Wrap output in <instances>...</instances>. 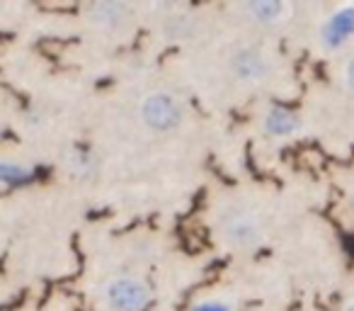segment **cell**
Listing matches in <instances>:
<instances>
[{
  "label": "cell",
  "mask_w": 354,
  "mask_h": 311,
  "mask_svg": "<svg viewBox=\"0 0 354 311\" xmlns=\"http://www.w3.org/2000/svg\"><path fill=\"white\" fill-rule=\"evenodd\" d=\"M342 85L347 88V93L354 95V56L344 61L342 66Z\"/></svg>",
  "instance_id": "obj_12"
},
{
  "label": "cell",
  "mask_w": 354,
  "mask_h": 311,
  "mask_svg": "<svg viewBox=\"0 0 354 311\" xmlns=\"http://www.w3.org/2000/svg\"><path fill=\"white\" fill-rule=\"evenodd\" d=\"M218 231H221L226 246L236 248V251H255L265 241V229H262L260 219L250 212L226 214L218 224Z\"/></svg>",
  "instance_id": "obj_3"
},
{
  "label": "cell",
  "mask_w": 354,
  "mask_h": 311,
  "mask_svg": "<svg viewBox=\"0 0 354 311\" xmlns=\"http://www.w3.org/2000/svg\"><path fill=\"white\" fill-rule=\"evenodd\" d=\"M294 8L284 0H250V3H243L241 12L252 22V25L260 27H277L284 25L291 17Z\"/></svg>",
  "instance_id": "obj_8"
},
{
  "label": "cell",
  "mask_w": 354,
  "mask_h": 311,
  "mask_svg": "<svg viewBox=\"0 0 354 311\" xmlns=\"http://www.w3.org/2000/svg\"><path fill=\"white\" fill-rule=\"evenodd\" d=\"M68 170L73 175H80V178H85V175H93L95 170H97V166H95V159L93 153L88 151H80V148H75V151L68 153Z\"/></svg>",
  "instance_id": "obj_10"
},
{
  "label": "cell",
  "mask_w": 354,
  "mask_h": 311,
  "mask_svg": "<svg viewBox=\"0 0 354 311\" xmlns=\"http://www.w3.org/2000/svg\"><path fill=\"white\" fill-rule=\"evenodd\" d=\"M138 119L153 134H172L187 119V105L170 90H153L138 103Z\"/></svg>",
  "instance_id": "obj_1"
},
{
  "label": "cell",
  "mask_w": 354,
  "mask_h": 311,
  "mask_svg": "<svg viewBox=\"0 0 354 311\" xmlns=\"http://www.w3.org/2000/svg\"><path fill=\"white\" fill-rule=\"evenodd\" d=\"M354 37V3H344L330 10L325 20L320 22L318 42L325 51H337L349 44Z\"/></svg>",
  "instance_id": "obj_5"
},
{
  "label": "cell",
  "mask_w": 354,
  "mask_h": 311,
  "mask_svg": "<svg viewBox=\"0 0 354 311\" xmlns=\"http://www.w3.org/2000/svg\"><path fill=\"white\" fill-rule=\"evenodd\" d=\"M342 311H354V296L347 301V304H344V309H342Z\"/></svg>",
  "instance_id": "obj_13"
},
{
  "label": "cell",
  "mask_w": 354,
  "mask_h": 311,
  "mask_svg": "<svg viewBox=\"0 0 354 311\" xmlns=\"http://www.w3.org/2000/svg\"><path fill=\"white\" fill-rule=\"evenodd\" d=\"M192 311H233V301L223 296H209L192 306Z\"/></svg>",
  "instance_id": "obj_11"
},
{
  "label": "cell",
  "mask_w": 354,
  "mask_h": 311,
  "mask_svg": "<svg viewBox=\"0 0 354 311\" xmlns=\"http://www.w3.org/2000/svg\"><path fill=\"white\" fill-rule=\"evenodd\" d=\"M228 69H231L233 78H236L238 83L260 85L270 78L272 61H270V56L262 49H257V46H241V49H236L231 54Z\"/></svg>",
  "instance_id": "obj_4"
},
{
  "label": "cell",
  "mask_w": 354,
  "mask_h": 311,
  "mask_svg": "<svg viewBox=\"0 0 354 311\" xmlns=\"http://www.w3.org/2000/svg\"><path fill=\"white\" fill-rule=\"evenodd\" d=\"M304 129V119L296 109L284 105H272L262 114V132L272 139H291Z\"/></svg>",
  "instance_id": "obj_7"
},
{
  "label": "cell",
  "mask_w": 354,
  "mask_h": 311,
  "mask_svg": "<svg viewBox=\"0 0 354 311\" xmlns=\"http://www.w3.org/2000/svg\"><path fill=\"white\" fill-rule=\"evenodd\" d=\"M136 10L124 0H100L85 6V20L104 32H119L133 20Z\"/></svg>",
  "instance_id": "obj_6"
},
{
  "label": "cell",
  "mask_w": 354,
  "mask_h": 311,
  "mask_svg": "<svg viewBox=\"0 0 354 311\" xmlns=\"http://www.w3.org/2000/svg\"><path fill=\"white\" fill-rule=\"evenodd\" d=\"M102 301L109 311H146L153 301V290L141 275L122 272L104 282Z\"/></svg>",
  "instance_id": "obj_2"
},
{
  "label": "cell",
  "mask_w": 354,
  "mask_h": 311,
  "mask_svg": "<svg viewBox=\"0 0 354 311\" xmlns=\"http://www.w3.org/2000/svg\"><path fill=\"white\" fill-rule=\"evenodd\" d=\"M32 180H35V168L30 163L0 159V188H22Z\"/></svg>",
  "instance_id": "obj_9"
}]
</instances>
